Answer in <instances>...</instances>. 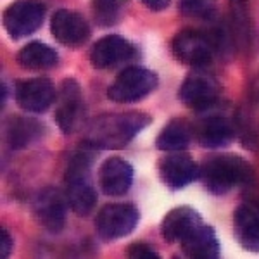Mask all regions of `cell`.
I'll return each instance as SVG.
<instances>
[{"instance_id":"obj_6","label":"cell","mask_w":259,"mask_h":259,"mask_svg":"<svg viewBox=\"0 0 259 259\" xmlns=\"http://www.w3.org/2000/svg\"><path fill=\"white\" fill-rule=\"evenodd\" d=\"M45 18V4L40 0H18L7 7L4 26L12 38H23L35 33Z\"/></svg>"},{"instance_id":"obj_3","label":"cell","mask_w":259,"mask_h":259,"mask_svg":"<svg viewBox=\"0 0 259 259\" xmlns=\"http://www.w3.org/2000/svg\"><path fill=\"white\" fill-rule=\"evenodd\" d=\"M252 177V169L239 156L225 154L216 156L204 166V180L212 194H227L232 189L247 183Z\"/></svg>"},{"instance_id":"obj_14","label":"cell","mask_w":259,"mask_h":259,"mask_svg":"<svg viewBox=\"0 0 259 259\" xmlns=\"http://www.w3.org/2000/svg\"><path fill=\"white\" fill-rule=\"evenodd\" d=\"M133 182V168L121 157H109L106 159L99 171V183L100 190L106 195H118L126 194Z\"/></svg>"},{"instance_id":"obj_9","label":"cell","mask_w":259,"mask_h":259,"mask_svg":"<svg viewBox=\"0 0 259 259\" xmlns=\"http://www.w3.org/2000/svg\"><path fill=\"white\" fill-rule=\"evenodd\" d=\"M220 95V85L214 81V78L207 76V74H192L183 81L180 87L178 97L185 106L192 109H207L218 100Z\"/></svg>"},{"instance_id":"obj_15","label":"cell","mask_w":259,"mask_h":259,"mask_svg":"<svg viewBox=\"0 0 259 259\" xmlns=\"http://www.w3.org/2000/svg\"><path fill=\"white\" fill-rule=\"evenodd\" d=\"M159 175L162 182L171 189H183L194 182L199 175V168L189 154H171L159 164Z\"/></svg>"},{"instance_id":"obj_25","label":"cell","mask_w":259,"mask_h":259,"mask_svg":"<svg viewBox=\"0 0 259 259\" xmlns=\"http://www.w3.org/2000/svg\"><path fill=\"white\" fill-rule=\"evenodd\" d=\"M180 12L189 18L211 19L214 14V0H180Z\"/></svg>"},{"instance_id":"obj_17","label":"cell","mask_w":259,"mask_h":259,"mask_svg":"<svg viewBox=\"0 0 259 259\" xmlns=\"http://www.w3.org/2000/svg\"><path fill=\"white\" fill-rule=\"evenodd\" d=\"M200 216L190 207H177L169 211L162 221V237L168 242H182L187 235L200 225Z\"/></svg>"},{"instance_id":"obj_7","label":"cell","mask_w":259,"mask_h":259,"mask_svg":"<svg viewBox=\"0 0 259 259\" xmlns=\"http://www.w3.org/2000/svg\"><path fill=\"white\" fill-rule=\"evenodd\" d=\"M216 44L206 33L195 30L180 31L173 40V54L180 62L190 66H204L212 61Z\"/></svg>"},{"instance_id":"obj_27","label":"cell","mask_w":259,"mask_h":259,"mask_svg":"<svg viewBox=\"0 0 259 259\" xmlns=\"http://www.w3.org/2000/svg\"><path fill=\"white\" fill-rule=\"evenodd\" d=\"M11 247H12V240H11L9 233H7L6 230H2V232H0V256L2 257L9 256Z\"/></svg>"},{"instance_id":"obj_8","label":"cell","mask_w":259,"mask_h":259,"mask_svg":"<svg viewBox=\"0 0 259 259\" xmlns=\"http://www.w3.org/2000/svg\"><path fill=\"white\" fill-rule=\"evenodd\" d=\"M50 31L66 47H81L90 36V26L87 19L78 12L61 9L52 16Z\"/></svg>"},{"instance_id":"obj_20","label":"cell","mask_w":259,"mask_h":259,"mask_svg":"<svg viewBox=\"0 0 259 259\" xmlns=\"http://www.w3.org/2000/svg\"><path fill=\"white\" fill-rule=\"evenodd\" d=\"M7 144L14 150L26 149L44 135V126L36 119L12 118L7 124Z\"/></svg>"},{"instance_id":"obj_10","label":"cell","mask_w":259,"mask_h":259,"mask_svg":"<svg viewBox=\"0 0 259 259\" xmlns=\"http://www.w3.org/2000/svg\"><path fill=\"white\" fill-rule=\"evenodd\" d=\"M66 195L56 189H45L35 200V216L52 233H59L66 223Z\"/></svg>"},{"instance_id":"obj_23","label":"cell","mask_w":259,"mask_h":259,"mask_svg":"<svg viewBox=\"0 0 259 259\" xmlns=\"http://www.w3.org/2000/svg\"><path fill=\"white\" fill-rule=\"evenodd\" d=\"M230 7H232V19L233 28H235V38L242 45H247L250 38V19L247 11V2L245 0H230Z\"/></svg>"},{"instance_id":"obj_13","label":"cell","mask_w":259,"mask_h":259,"mask_svg":"<svg viewBox=\"0 0 259 259\" xmlns=\"http://www.w3.org/2000/svg\"><path fill=\"white\" fill-rule=\"evenodd\" d=\"M16 99L24 111L44 112L52 106L56 99V89L47 78H33V80L19 83Z\"/></svg>"},{"instance_id":"obj_16","label":"cell","mask_w":259,"mask_h":259,"mask_svg":"<svg viewBox=\"0 0 259 259\" xmlns=\"http://www.w3.org/2000/svg\"><path fill=\"white\" fill-rule=\"evenodd\" d=\"M183 252L195 259H214L220 256V244L212 228L204 223L197 225L182 242Z\"/></svg>"},{"instance_id":"obj_18","label":"cell","mask_w":259,"mask_h":259,"mask_svg":"<svg viewBox=\"0 0 259 259\" xmlns=\"http://www.w3.org/2000/svg\"><path fill=\"white\" fill-rule=\"evenodd\" d=\"M235 237L250 252H259V212L252 206H240L235 211Z\"/></svg>"},{"instance_id":"obj_24","label":"cell","mask_w":259,"mask_h":259,"mask_svg":"<svg viewBox=\"0 0 259 259\" xmlns=\"http://www.w3.org/2000/svg\"><path fill=\"white\" fill-rule=\"evenodd\" d=\"M119 0H94V18L100 26H111L119 18Z\"/></svg>"},{"instance_id":"obj_2","label":"cell","mask_w":259,"mask_h":259,"mask_svg":"<svg viewBox=\"0 0 259 259\" xmlns=\"http://www.w3.org/2000/svg\"><path fill=\"white\" fill-rule=\"evenodd\" d=\"M90 162L92 157L87 154L85 147V152H80L73 157L66 175V200L78 216L90 214L97 202V195L89 175Z\"/></svg>"},{"instance_id":"obj_22","label":"cell","mask_w":259,"mask_h":259,"mask_svg":"<svg viewBox=\"0 0 259 259\" xmlns=\"http://www.w3.org/2000/svg\"><path fill=\"white\" fill-rule=\"evenodd\" d=\"M18 61L24 69H49L57 64L59 57L52 47L40 41H33L21 50Z\"/></svg>"},{"instance_id":"obj_21","label":"cell","mask_w":259,"mask_h":259,"mask_svg":"<svg viewBox=\"0 0 259 259\" xmlns=\"http://www.w3.org/2000/svg\"><path fill=\"white\" fill-rule=\"evenodd\" d=\"M192 140V128L187 121L183 119H173L171 123L162 128L156 140L157 149L168 150V152H177L189 147Z\"/></svg>"},{"instance_id":"obj_12","label":"cell","mask_w":259,"mask_h":259,"mask_svg":"<svg viewBox=\"0 0 259 259\" xmlns=\"http://www.w3.org/2000/svg\"><path fill=\"white\" fill-rule=\"evenodd\" d=\"M80 87L74 80H66L62 83L59 92V102H57L56 121L64 133H73L80 126L81 121V94Z\"/></svg>"},{"instance_id":"obj_11","label":"cell","mask_w":259,"mask_h":259,"mask_svg":"<svg viewBox=\"0 0 259 259\" xmlns=\"http://www.w3.org/2000/svg\"><path fill=\"white\" fill-rule=\"evenodd\" d=\"M133 54H135V49L132 47L130 41L121 38L118 35H111L104 36L102 40H99L92 47L90 61L94 64V68L109 69L130 61L133 57Z\"/></svg>"},{"instance_id":"obj_1","label":"cell","mask_w":259,"mask_h":259,"mask_svg":"<svg viewBox=\"0 0 259 259\" xmlns=\"http://www.w3.org/2000/svg\"><path fill=\"white\" fill-rule=\"evenodd\" d=\"M149 123V116L137 111L104 114L92 121L87 130L85 144L89 149H121Z\"/></svg>"},{"instance_id":"obj_4","label":"cell","mask_w":259,"mask_h":259,"mask_svg":"<svg viewBox=\"0 0 259 259\" xmlns=\"http://www.w3.org/2000/svg\"><path fill=\"white\" fill-rule=\"evenodd\" d=\"M157 76L156 73L144 68H128L116 78V81L109 87L111 100L119 104H130L147 97L156 89Z\"/></svg>"},{"instance_id":"obj_19","label":"cell","mask_w":259,"mask_h":259,"mask_svg":"<svg viewBox=\"0 0 259 259\" xmlns=\"http://www.w3.org/2000/svg\"><path fill=\"white\" fill-rule=\"evenodd\" d=\"M235 130L232 123L220 116H212V118L204 119L197 126V139L204 147H223L232 142Z\"/></svg>"},{"instance_id":"obj_26","label":"cell","mask_w":259,"mask_h":259,"mask_svg":"<svg viewBox=\"0 0 259 259\" xmlns=\"http://www.w3.org/2000/svg\"><path fill=\"white\" fill-rule=\"evenodd\" d=\"M128 256L133 259H157V252L144 242H137L128 249Z\"/></svg>"},{"instance_id":"obj_5","label":"cell","mask_w":259,"mask_h":259,"mask_svg":"<svg viewBox=\"0 0 259 259\" xmlns=\"http://www.w3.org/2000/svg\"><path fill=\"white\" fill-rule=\"evenodd\" d=\"M140 212L133 204H107L95 218L97 233L106 240L121 239L135 230Z\"/></svg>"}]
</instances>
